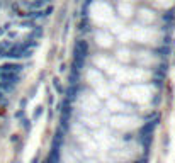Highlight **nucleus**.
<instances>
[{"mask_svg":"<svg viewBox=\"0 0 175 163\" xmlns=\"http://www.w3.org/2000/svg\"><path fill=\"white\" fill-rule=\"evenodd\" d=\"M77 109L82 112V117H92L102 111V102L92 92H82L77 95Z\"/></svg>","mask_w":175,"mask_h":163,"instance_id":"nucleus-2","label":"nucleus"},{"mask_svg":"<svg viewBox=\"0 0 175 163\" xmlns=\"http://www.w3.org/2000/svg\"><path fill=\"white\" fill-rule=\"evenodd\" d=\"M46 4H48V0H34V2L31 4V7H32L34 10H41V7L46 5Z\"/></svg>","mask_w":175,"mask_h":163,"instance_id":"nucleus-4","label":"nucleus"},{"mask_svg":"<svg viewBox=\"0 0 175 163\" xmlns=\"http://www.w3.org/2000/svg\"><path fill=\"white\" fill-rule=\"evenodd\" d=\"M153 85H145V83H134L129 85L123 90V97L124 100H131L134 104H150L153 100Z\"/></svg>","mask_w":175,"mask_h":163,"instance_id":"nucleus-1","label":"nucleus"},{"mask_svg":"<svg viewBox=\"0 0 175 163\" xmlns=\"http://www.w3.org/2000/svg\"><path fill=\"white\" fill-rule=\"evenodd\" d=\"M109 121H111L112 128L119 129V131H136V129L143 128V124H145V121L141 117H138L136 114H131V112H128V114H114Z\"/></svg>","mask_w":175,"mask_h":163,"instance_id":"nucleus-3","label":"nucleus"}]
</instances>
